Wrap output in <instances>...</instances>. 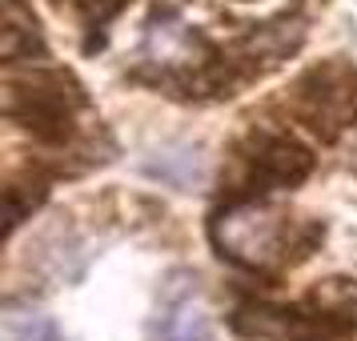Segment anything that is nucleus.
I'll list each match as a JSON object with an SVG mask.
<instances>
[{"label":"nucleus","instance_id":"f257e3e1","mask_svg":"<svg viewBox=\"0 0 357 341\" xmlns=\"http://www.w3.org/2000/svg\"><path fill=\"white\" fill-rule=\"evenodd\" d=\"M313 149L281 125H249L229 145L217 177V205L261 201L277 189H297L313 177Z\"/></svg>","mask_w":357,"mask_h":341},{"label":"nucleus","instance_id":"f03ea898","mask_svg":"<svg viewBox=\"0 0 357 341\" xmlns=\"http://www.w3.org/2000/svg\"><path fill=\"white\" fill-rule=\"evenodd\" d=\"M89 93L73 68L24 65L4 73V116L40 149H68L81 137V113Z\"/></svg>","mask_w":357,"mask_h":341},{"label":"nucleus","instance_id":"7ed1b4c3","mask_svg":"<svg viewBox=\"0 0 357 341\" xmlns=\"http://www.w3.org/2000/svg\"><path fill=\"white\" fill-rule=\"evenodd\" d=\"M289 237L293 217L261 201H241V205H217L209 217V241L217 257L237 265L249 277H269L277 281L281 269H289Z\"/></svg>","mask_w":357,"mask_h":341},{"label":"nucleus","instance_id":"20e7f679","mask_svg":"<svg viewBox=\"0 0 357 341\" xmlns=\"http://www.w3.org/2000/svg\"><path fill=\"white\" fill-rule=\"evenodd\" d=\"M285 113L293 125L313 132L321 145H337L341 132L357 125V68L345 56H325L301 68L285 89Z\"/></svg>","mask_w":357,"mask_h":341},{"label":"nucleus","instance_id":"39448f33","mask_svg":"<svg viewBox=\"0 0 357 341\" xmlns=\"http://www.w3.org/2000/svg\"><path fill=\"white\" fill-rule=\"evenodd\" d=\"M161 341H213V321L201 297H197V273L181 269L169 277L161 293V321H157Z\"/></svg>","mask_w":357,"mask_h":341},{"label":"nucleus","instance_id":"423d86ee","mask_svg":"<svg viewBox=\"0 0 357 341\" xmlns=\"http://www.w3.org/2000/svg\"><path fill=\"white\" fill-rule=\"evenodd\" d=\"M0 61L4 68H24L49 61L45 36L36 24L33 8L24 0H4V20H0Z\"/></svg>","mask_w":357,"mask_h":341},{"label":"nucleus","instance_id":"0eeeda50","mask_svg":"<svg viewBox=\"0 0 357 341\" xmlns=\"http://www.w3.org/2000/svg\"><path fill=\"white\" fill-rule=\"evenodd\" d=\"M301 305L317 321L329 325L337 338H349V333H357V277H345V273L321 277L317 285H309Z\"/></svg>","mask_w":357,"mask_h":341},{"label":"nucleus","instance_id":"6e6552de","mask_svg":"<svg viewBox=\"0 0 357 341\" xmlns=\"http://www.w3.org/2000/svg\"><path fill=\"white\" fill-rule=\"evenodd\" d=\"M49 189H52V177L36 161H29L17 173H8V181H4V237H13L49 201Z\"/></svg>","mask_w":357,"mask_h":341},{"label":"nucleus","instance_id":"1a4fd4ad","mask_svg":"<svg viewBox=\"0 0 357 341\" xmlns=\"http://www.w3.org/2000/svg\"><path fill=\"white\" fill-rule=\"evenodd\" d=\"M145 173L149 177L169 181V185H177V189H189V185L201 181V161H197V153L193 157H189V153H165L161 161L145 165Z\"/></svg>","mask_w":357,"mask_h":341},{"label":"nucleus","instance_id":"9d476101","mask_svg":"<svg viewBox=\"0 0 357 341\" xmlns=\"http://www.w3.org/2000/svg\"><path fill=\"white\" fill-rule=\"evenodd\" d=\"M4 341H65V333L40 313H20V317H8Z\"/></svg>","mask_w":357,"mask_h":341}]
</instances>
